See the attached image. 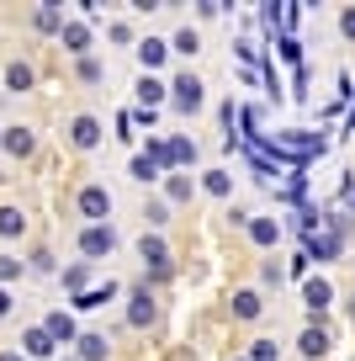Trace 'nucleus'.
<instances>
[{
	"label": "nucleus",
	"instance_id": "36",
	"mask_svg": "<svg viewBox=\"0 0 355 361\" xmlns=\"http://www.w3.org/2000/svg\"><path fill=\"white\" fill-rule=\"evenodd\" d=\"M32 271H37V276H48V271H54V255H48V250H32Z\"/></svg>",
	"mask_w": 355,
	"mask_h": 361
},
{
	"label": "nucleus",
	"instance_id": "7",
	"mask_svg": "<svg viewBox=\"0 0 355 361\" xmlns=\"http://www.w3.org/2000/svg\"><path fill=\"white\" fill-rule=\"evenodd\" d=\"M281 234H287V224H281L276 213H255V218H249V245H255V250H276Z\"/></svg>",
	"mask_w": 355,
	"mask_h": 361
},
{
	"label": "nucleus",
	"instance_id": "31",
	"mask_svg": "<svg viewBox=\"0 0 355 361\" xmlns=\"http://www.w3.org/2000/svg\"><path fill=\"white\" fill-rule=\"evenodd\" d=\"M276 54L287 59V64H297L302 69V43H297V32H287V37H276Z\"/></svg>",
	"mask_w": 355,
	"mask_h": 361
},
{
	"label": "nucleus",
	"instance_id": "35",
	"mask_svg": "<svg viewBox=\"0 0 355 361\" xmlns=\"http://www.w3.org/2000/svg\"><path fill=\"white\" fill-rule=\"evenodd\" d=\"M80 80H85V85H96V80H101V59H80Z\"/></svg>",
	"mask_w": 355,
	"mask_h": 361
},
{
	"label": "nucleus",
	"instance_id": "26",
	"mask_svg": "<svg viewBox=\"0 0 355 361\" xmlns=\"http://www.w3.org/2000/svg\"><path fill=\"white\" fill-rule=\"evenodd\" d=\"M27 228V213L22 207H0V239H16Z\"/></svg>",
	"mask_w": 355,
	"mask_h": 361
},
{
	"label": "nucleus",
	"instance_id": "19",
	"mask_svg": "<svg viewBox=\"0 0 355 361\" xmlns=\"http://www.w3.org/2000/svg\"><path fill=\"white\" fill-rule=\"evenodd\" d=\"M191 197H197V180H191V176H180V170H175V176H165V202L170 207L191 202Z\"/></svg>",
	"mask_w": 355,
	"mask_h": 361
},
{
	"label": "nucleus",
	"instance_id": "40",
	"mask_svg": "<svg viewBox=\"0 0 355 361\" xmlns=\"http://www.w3.org/2000/svg\"><path fill=\"white\" fill-rule=\"evenodd\" d=\"M344 128H350V133H355V102H350V123H344Z\"/></svg>",
	"mask_w": 355,
	"mask_h": 361
},
{
	"label": "nucleus",
	"instance_id": "38",
	"mask_svg": "<svg viewBox=\"0 0 355 361\" xmlns=\"http://www.w3.org/2000/svg\"><path fill=\"white\" fill-rule=\"evenodd\" d=\"M11 314V293H6V287H0V319Z\"/></svg>",
	"mask_w": 355,
	"mask_h": 361
},
{
	"label": "nucleus",
	"instance_id": "5",
	"mask_svg": "<svg viewBox=\"0 0 355 361\" xmlns=\"http://www.w3.org/2000/svg\"><path fill=\"white\" fill-rule=\"evenodd\" d=\"M154 319H159V298H154V287H149V282H138L133 293H127V324L149 329Z\"/></svg>",
	"mask_w": 355,
	"mask_h": 361
},
{
	"label": "nucleus",
	"instance_id": "15",
	"mask_svg": "<svg viewBox=\"0 0 355 361\" xmlns=\"http://www.w3.org/2000/svg\"><path fill=\"white\" fill-rule=\"evenodd\" d=\"M22 345H27V350H22L27 361H48V356L58 350V345H54V335H48L43 324H32V329H27V335H22Z\"/></svg>",
	"mask_w": 355,
	"mask_h": 361
},
{
	"label": "nucleus",
	"instance_id": "37",
	"mask_svg": "<svg viewBox=\"0 0 355 361\" xmlns=\"http://www.w3.org/2000/svg\"><path fill=\"white\" fill-rule=\"evenodd\" d=\"M197 16H201V22H212V16H223V6H218V0H201Z\"/></svg>",
	"mask_w": 355,
	"mask_h": 361
},
{
	"label": "nucleus",
	"instance_id": "34",
	"mask_svg": "<svg viewBox=\"0 0 355 361\" xmlns=\"http://www.w3.org/2000/svg\"><path fill=\"white\" fill-rule=\"evenodd\" d=\"M340 37L355 43V6H340Z\"/></svg>",
	"mask_w": 355,
	"mask_h": 361
},
{
	"label": "nucleus",
	"instance_id": "30",
	"mask_svg": "<svg viewBox=\"0 0 355 361\" xmlns=\"http://www.w3.org/2000/svg\"><path fill=\"white\" fill-rule=\"evenodd\" d=\"M32 22H37V32H64V11H58V6H43Z\"/></svg>",
	"mask_w": 355,
	"mask_h": 361
},
{
	"label": "nucleus",
	"instance_id": "2",
	"mask_svg": "<svg viewBox=\"0 0 355 361\" xmlns=\"http://www.w3.org/2000/svg\"><path fill=\"white\" fill-rule=\"evenodd\" d=\"M302 308H308L313 324H329V308H334V282L329 276H308V282H302Z\"/></svg>",
	"mask_w": 355,
	"mask_h": 361
},
{
	"label": "nucleus",
	"instance_id": "13",
	"mask_svg": "<svg viewBox=\"0 0 355 361\" xmlns=\"http://www.w3.org/2000/svg\"><path fill=\"white\" fill-rule=\"evenodd\" d=\"M133 54H138V64H144V75H154V69L170 59V43H165V37H138Z\"/></svg>",
	"mask_w": 355,
	"mask_h": 361
},
{
	"label": "nucleus",
	"instance_id": "28",
	"mask_svg": "<svg viewBox=\"0 0 355 361\" xmlns=\"http://www.w3.org/2000/svg\"><path fill=\"white\" fill-rule=\"evenodd\" d=\"M249 361H281V345L270 335H260V340H249V350H244Z\"/></svg>",
	"mask_w": 355,
	"mask_h": 361
},
{
	"label": "nucleus",
	"instance_id": "18",
	"mask_svg": "<svg viewBox=\"0 0 355 361\" xmlns=\"http://www.w3.org/2000/svg\"><path fill=\"white\" fill-rule=\"evenodd\" d=\"M0 149H6V154H16V159H27L37 149V138H32V128H6V133H0Z\"/></svg>",
	"mask_w": 355,
	"mask_h": 361
},
{
	"label": "nucleus",
	"instance_id": "39",
	"mask_svg": "<svg viewBox=\"0 0 355 361\" xmlns=\"http://www.w3.org/2000/svg\"><path fill=\"white\" fill-rule=\"evenodd\" d=\"M0 361H27V356H22V350H0Z\"/></svg>",
	"mask_w": 355,
	"mask_h": 361
},
{
	"label": "nucleus",
	"instance_id": "12",
	"mask_svg": "<svg viewBox=\"0 0 355 361\" xmlns=\"http://www.w3.org/2000/svg\"><path fill=\"white\" fill-rule=\"evenodd\" d=\"M302 250H308V260H334V255H344V239H334L329 228H318V234L302 239Z\"/></svg>",
	"mask_w": 355,
	"mask_h": 361
},
{
	"label": "nucleus",
	"instance_id": "44",
	"mask_svg": "<svg viewBox=\"0 0 355 361\" xmlns=\"http://www.w3.org/2000/svg\"><path fill=\"white\" fill-rule=\"evenodd\" d=\"M0 133H6V128H0Z\"/></svg>",
	"mask_w": 355,
	"mask_h": 361
},
{
	"label": "nucleus",
	"instance_id": "1",
	"mask_svg": "<svg viewBox=\"0 0 355 361\" xmlns=\"http://www.w3.org/2000/svg\"><path fill=\"white\" fill-rule=\"evenodd\" d=\"M201 106H207V85H201L191 69H180L175 80H170V112H180V117H197Z\"/></svg>",
	"mask_w": 355,
	"mask_h": 361
},
{
	"label": "nucleus",
	"instance_id": "43",
	"mask_svg": "<svg viewBox=\"0 0 355 361\" xmlns=\"http://www.w3.org/2000/svg\"><path fill=\"white\" fill-rule=\"evenodd\" d=\"M64 361H80V356H64Z\"/></svg>",
	"mask_w": 355,
	"mask_h": 361
},
{
	"label": "nucleus",
	"instance_id": "45",
	"mask_svg": "<svg viewBox=\"0 0 355 361\" xmlns=\"http://www.w3.org/2000/svg\"><path fill=\"white\" fill-rule=\"evenodd\" d=\"M350 250H355V245H350Z\"/></svg>",
	"mask_w": 355,
	"mask_h": 361
},
{
	"label": "nucleus",
	"instance_id": "8",
	"mask_svg": "<svg viewBox=\"0 0 355 361\" xmlns=\"http://www.w3.org/2000/svg\"><path fill=\"white\" fill-rule=\"evenodd\" d=\"M297 356L302 361H323L329 356V324H302V335H297Z\"/></svg>",
	"mask_w": 355,
	"mask_h": 361
},
{
	"label": "nucleus",
	"instance_id": "6",
	"mask_svg": "<svg viewBox=\"0 0 355 361\" xmlns=\"http://www.w3.org/2000/svg\"><path fill=\"white\" fill-rule=\"evenodd\" d=\"M197 165V138H186V133H165V176H186V170Z\"/></svg>",
	"mask_w": 355,
	"mask_h": 361
},
{
	"label": "nucleus",
	"instance_id": "27",
	"mask_svg": "<svg viewBox=\"0 0 355 361\" xmlns=\"http://www.w3.org/2000/svg\"><path fill=\"white\" fill-rule=\"evenodd\" d=\"M6 90H32V64H6Z\"/></svg>",
	"mask_w": 355,
	"mask_h": 361
},
{
	"label": "nucleus",
	"instance_id": "16",
	"mask_svg": "<svg viewBox=\"0 0 355 361\" xmlns=\"http://www.w3.org/2000/svg\"><path fill=\"white\" fill-rule=\"evenodd\" d=\"M58 43H64V54H75V59H90V27H85V22H64Z\"/></svg>",
	"mask_w": 355,
	"mask_h": 361
},
{
	"label": "nucleus",
	"instance_id": "4",
	"mask_svg": "<svg viewBox=\"0 0 355 361\" xmlns=\"http://www.w3.org/2000/svg\"><path fill=\"white\" fill-rule=\"evenodd\" d=\"M111 250H117V228H111V224H85V228H80V255H85L90 266L106 260Z\"/></svg>",
	"mask_w": 355,
	"mask_h": 361
},
{
	"label": "nucleus",
	"instance_id": "41",
	"mask_svg": "<svg viewBox=\"0 0 355 361\" xmlns=\"http://www.w3.org/2000/svg\"><path fill=\"white\" fill-rule=\"evenodd\" d=\"M350 319H355V298H350Z\"/></svg>",
	"mask_w": 355,
	"mask_h": 361
},
{
	"label": "nucleus",
	"instance_id": "3",
	"mask_svg": "<svg viewBox=\"0 0 355 361\" xmlns=\"http://www.w3.org/2000/svg\"><path fill=\"white\" fill-rule=\"evenodd\" d=\"M75 207H80V218H85V224H111V192H106V186H101V180H90V186H80Z\"/></svg>",
	"mask_w": 355,
	"mask_h": 361
},
{
	"label": "nucleus",
	"instance_id": "11",
	"mask_svg": "<svg viewBox=\"0 0 355 361\" xmlns=\"http://www.w3.org/2000/svg\"><path fill=\"white\" fill-rule=\"evenodd\" d=\"M260 314H266V298H260L255 287H239V293H233V319H239V324H255Z\"/></svg>",
	"mask_w": 355,
	"mask_h": 361
},
{
	"label": "nucleus",
	"instance_id": "32",
	"mask_svg": "<svg viewBox=\"0 0 355 361\" xmlns=\"http://www.w3.org/2000/svg\"><path fill=\"white\" fill-rule=\"evenodd\" d=\"M260 282H266V287H281V282H287V266H276V260H266V266H260Z\"/></svg>",
	"mask_w": 355,
	"mask_h": 361
},
{
	"label": "nucleus",
	"instance_id": "23",
	"mask_svg": "<svg viewBox=\"0 0 355 361\" xmlns=\"http://www.w3.org/2000/svg\"><path fill=\"white\" fill-rule=\"evenodd\" d=\"M170 54H180V59H197V54H201V32H197V27H180V32L170 37Z\"/></svg>",
	"mask_w": 355,
	"mask_h": 361
},
{
	"label": "nucleus",
	"instance_id": "14",
	"mask_svg": "<svg viewBox=\"0 0 355 361\" xmlns=\"http://www.w3.org/2000/svg\"><path fill=\"white\" fill-rule=\"evenodd\" d=\"M69 144H75V149H96L101 144V123L90 112H80L75 123H69Z\"/></svg>",
	"mask_w": 355,
	"mask_h": 361
},
{
	"label": "nucleus",
	"instance_id": "21",
	"mask_svg": "<svg viewBox=\"0 0 355 361\" xmlns=\"http://www.w3.org/2000/svg\"><path fill=\"white\" fill-rule=\"evenodd\" d=\"M117 293H123L117 282H106V287H90V293H80V298H75V308H80V314H90V308H106Z\"/></svg>",
	"mask_w": 355,
	"mask_h": 361
},
{
	"label": "nucleus",
	"instance_id": "20",
	"mask_svg": "<svg viewBox=\"0 0 355 361\" xmlns=\"http://www.w3.org/2000/svg\"><path fill=\"white\" fill-rule=\"evenodd\" d=\"M244 159H249V170H255V180H260V186H276V176H281V165H276V159H266L260 149H244Z\"/></svg>",
	"mask_w": 355,
	"mask_h": 361
},
{
	"label": "nucleus",
	"instance_id": "17",
	"mask_svg": "<svg viewBox=\"0 0 355 361\" xmlns=\"http://www.w3.org/2000/svg\"><path fill=\"white\" fill-rule=\"evenodd\" d=\"M43 329H48V335H54V345H75V340H80V329H75V319H69V314H64V308H54V314H48V319H43Z\"/></svg>",
	"mask_w": 355,
	"mask_h": 361
},
{
	"label": "nucleus",
	"instance_id": "42",
	"mask_svg": "<svg viewBox=\"0 0 355 361\" xmlns=\"http://www.w3.org/2000/svg\"><path fill=\"white\" fill-rule=\"evenodd\" d=\"M233 361H249V356H233Z\"/></svg>",
	"mask_w": 355,
	"mask_h": 361
},
{
	"label": "nucleus",
	"instance_id": "25",
	"mask_svg": "<svg viewBox=\"0 0 355 361\" xmlns=\"http://www.w3.org/2000/svg\"><path fill=\"white\" fill-rule=\"evenodd\" d=\"M127 176L138 180V186H154V180H165V170L154 165L149 154H133V165H127Z\"/></svg>",
	"mask_w": 355,
	"mask_h": 361
},
{
	"label": "nucleus",
	"instance_id": "10",
	"mask_svg": "<svg viewBox=\"0 0 355 361\" xmlns=\"http://www.w3.org/2000/svg\"><path fill=\"white\" fill-rule=\"evenodd\" d=\"M197 192H207V197H218V202H228V197H233V170H223V165L201 170V180H197Z\"/></svg>",
	"mask_w": 355,
	"mask_h": 361
},
{
	"label": "nucleus",
	"instance_id": "33",
	"mask_svg": "<svg viewBox=\"0 0 355 361\" xmlns=\"http://www.w3.org/2000/svg\"><path fill=\"white\" fill-rule=\"evenodd\" d=\"M16 276H22V260H16V255H0V287L16 282Z\"/></svg>",
	"mask_w": 355,
	"mask_h": 361
},
{
	"label": "nucleus",
	"instance_id": "22",
	"mask_svg": "<svg viewBox=\"0 0 355 361\" xmlns=\"http://www.w3.org/2000/svg\"><path fill=\"white\" fill-rule=\"evenodd\" d=\"M75 356H80V361H106L111 345H106V335H80V340H75Z\"/></svg>",
	"mask_w": 355,
	"mask_h": 361
},
{
	"label": "nucleus",
	"instance_id": "29",
	"mask_svg": "<svg viewBox=\"0 0 355 361\" xmlns=\"http://www.w3.org/2000/svg\"><path fill=\"white\" fill-rule=\"evenodd\" d=\"M144 218H149V228H154V234H159V228H165V224H170V202H165V197H149V207H144Z\"/></svg>",
	"mask_w": 355,
	"mask_h": 361
},
{
	"label": "nucleus",
	"instance_id": "9",
	"mask_svg": "<svg viewBox=\"0 0 355 361\" xmlns=\"http://www.w3.org/2000/svg\"><path fill=\"white\" fill-rule=\"evenodd\" d=\"M159 106H170V80L138 75V112H159Z\"/></svg>",
	"mask_w": 355,
	"mask_h": 361
},
{
	"label": "nucleus",
	"instance_id": "24",
	"mask_svg": "<svg viewBox=\"0 0 355 361\" xmlns=\"http://www.w3.org/2000/svg\"><path fill=\"white\" fill-rule=\"evenodd\" d=\"M90 271H96V266H90V260H75V266H69L64 271V293H90Z\"/></svg>",
	"mask_w": 355,
	"mask_h": 361
}]
</instances>
